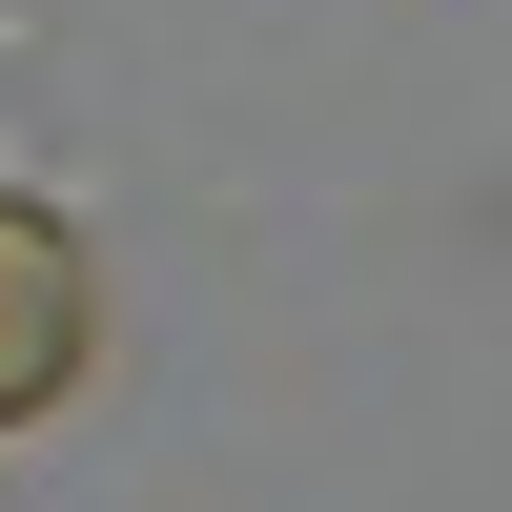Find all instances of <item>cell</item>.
<instances>
[{
    "mask_svg": "<svg viewBox=\"0 0 512 512\" xmlns=\"http://www.w3.org/2000/svg\"><path fill=\"white\" fill-rule=\"evenodd\" d=\"M82 349H103V287H82V226L0 185V431H21V410H62V390H82Z\"/></svg>",
    "mask_w": 512,
    "mask_h": 512,
    "instance_id": "6da1fadb",
    "label": "cell"
}]
</instances>
